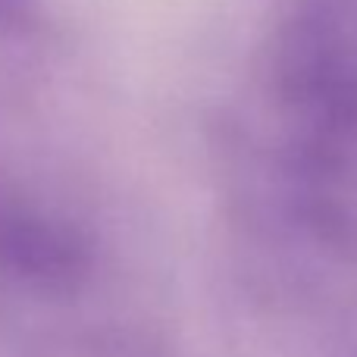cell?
I'll return each mask as SVG.
<instances>
[{"label":"cell","mask_w":357,"mask_h":357,"mask_svg":"<svg viewBox=\"0 0 357 357\" xmlns=\"http://www.w3.org/2000/svg\"><path fill=\"white\" fill-rule=\"evenodd\" d=\"M91 248L63 216L0 185V282L35 291H69L85 282Z\"/></svg>","instance_id":"6da1fadb"},{"label":"cell","mask_w":357,"mask_h":357,"mask_svg":"<svg viewBox=\"0 0 357 357\" xmlns=\"http://www.w3.org/2000/svg\"><path fill=\"white\" fill-rule=\"evenodd\" d=\"M35 13V0H0V31L22 29Z\"/></svg>","instance_id":"7a4b0ae2"}]
</instances>
